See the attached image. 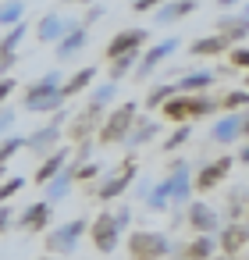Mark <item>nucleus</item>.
Masks as SVG:
<instances>
[{"mask_svg":"<svg viewBox=\"0 0 249 260\" xmlns=\"http://www.w3.org/2000/svg\"><path fill=\"white\" fill-rule=\"evenodd\" d=\"M192 11H196V0H167L164 8L153 11V22L157 25H171V22H178V18L192 15Z\"/></svg>","mask_w":249,"mask_h":260,"instance_id":"nucleus-20","label":"nucleus"},{"mask_svg":"<svg viewBox=\"0 0 249 260\" xmlns=\"http://www.w3.org/2000/svg\"><path fill=\"white\" fill-rule=\"evenodd\" d=\"M153 136H157V121H153V118H139V121H135V128H132V136L125 139L128 153H132V150H139L143 143H150Z\"/></svg>","mask_w":249,"mask_h":260,"instance_id":"nucleus-26","label":"nucleus"},{"mask_svg":"<svg viewBox=\"0 0 249 260\" xmlns=\"http://www.w3.org/2000/svg\"><path fill=\"white\" fill-rule=\"evenodd\" d=\"M72 182H75V164H68L54 182H47V185H43V200H47V203H61V200L68 196Z\"/></svg>","mask_w":249,"mask_h":260,"instance_id":"nucleus-23","label":"nucleus"},{"mask_svg":"<svg viewBox=\"0 0 249 260\" xmlns=\"http://www.w3.org/2000/svg\"><path fill=\"white\" fill-rule=\"evenodd\" d=\"M22 15H25V4H22V0H4V4H0V25H4V29L22 25Z\"/></svg>","mask_w":249,"mask_h":260,"instance_id":"nucleus-29","label":"nucleus"},{"mask_svg":"<svg viewBox=\"0 0 249 260\" xmlns=\"http://www.w3.org/2000/svg\"><path fill=\"white\" fill-rule=\"evenodd\" d=\"M217 36L228 47H242V40L249 36V15H221L217 18Z\"/></svg>","mask_w":249,"mask_h":260,"instance_id":"nucleus-14","label":"nucleus"},{"mask_svg":"<svg viewBox=\"0 0 249 260\" xmlns=\"http://www.w3.org/2000/svg\"><path fill=\"white\" fill-rule=\"evenodd\" d=\"M238 164H249V143H245V146L238 150Z\"/></svg>","mask_w":249,"mask_h":260,"instance_id":"nucleus-47","label":"nucleus"},{"mask_svg":"<svg viewBox=\"0 0 249 260\" xmlns=\"http://www.w3.org/2000/svg\"><path fill=\"white\" fill-rule=\"evenodd\" d=\"M245 89H249V79H245Z\"/></svg>","mask_w":249,"mask_h":260,"instance_id":"nucleus-56","label":"nucleus"},{"mask_svg":"<svg viewBox=\"0 0 249 260\" xmlns=\"http://www.w3.org/2000/svg\"><path fill=\"white\" fill-rule=\"evenodd\" d=\"M93 79H96V68H79V72H75L64 86H61V93L72 100V96H79L82 89H89V86H93Z\"/></svg>","mask_w":249,"mask_h":260,"instance_id":"nucleus-27","label":"nucleus"},{"mask_svg":"<svg viewBox=\"0 0 249 260\" xmlns=\"http://www.w3.org/2000/svg\"><path fill=\"white\" fill-rule=\"evenodd\" d=\"M214 260H231V256H224V253H221V256H214Z\"/></svg>","mask_w":249,"mask_h":260,"instance_id":"nucleus-53","label":"nucleus"},{"mask_svg":"<svg viewBox=\"0 0 249 260\" xmlns=\"http://www.w3.org/2000/svg\"><path fill=\"white\" fill-rule=\"evenodd\" d=\"M221 107H245V111H249V89H231V93L221 100Z\"/></svg>","mask_w":249,"mask_h":260,"instance_id":"nucleus-38","label":"nucleus"},{"mask_svg":"<svg viewBox=\"0 0 249 260\" xmlns=\"http://www.w3.org/2000/svg\"><path fill=\"white\" fill-rule=\"evenodd\" d=\"M86 25L82 22H68V32H64V40L57 43V61H68V57H75L82 47H86Z\"/></svg>","mask_w":249,"mask_h":260,"instance_id":"nucleus-17","label":"nucleus"},{"mask_svg":"<svg viewBox=\"0 0 249 260\" xmlns=\"http://www.w3.org/2000/svg\"><path fill=\"white\" fill-rule=\"evenodd\" d=\"M25 189V178L22 175H15V178H4V182H0V203H8L15 192H22Z\"/></svg>","mask_w":249,"mask_h":260,"instance_id":"nucleus-37","label":"nucleus"},{"mask_svg":"<svg viewBox=\"0 0 249 260\" xmlns=\"http://www.w3.org/2000/svg\"><path fill=\"white\" fill-rule=\"evenodd\" d=\"M242 0H217V8H238Z\"/></svg>","mask_w":249,"mask_h":260,"instance_id":"nucleus-48","label":"nucleus"},{"mask_svg":"<svg viewBox=\"0 0 249 260\" xmlns=\"http://www.w3.org/2000/svg\"><path fill=\"white\" fill-rule=\"evenodd\" d=\"M174 93H178V86H167V82L150 86V93H146V107H160V111H164V104H167Z\"/></svg>","mask_w":249,"mask_h":260,"instance_id":"nucleus-33","label":"nucleus"},{"mask_svg":"<svg viewBox=\"0 0 249 260\" xmlns=\"http://www.w3.org/2000/svg\"><path fill=\"white\" fill-rule=\"evenodd\" d=\"M25 32H29V25L22 22V25H15V29H8V36L0 40V54L4 57H15V50H18V43L25 40Z\"/></svg>","mask_w":249,"mask_h":260,"instance_id":"nucleus-32","label":"nucleus"},{"mask_svg":"<svg viewBox=\"0 0 249 260\" xmlns=\"http://www.w3.org/2000/svg\"><path fill=\"white\" fill-rule=\"evenodd\" d=\"M174 86H178V93L199 96V93H206V89L214 86V72H206V68H203V72H189V75H182Z\"/></svg>","mask_w":249,"mask_h":260,"instance_id":"nucleus-24","label":"nucleus"},{"mask_svg":"<svg viewBox=\"0 0 249 260\" xmlns=\"http://www.w3.org/2000/svg\"><path fill=\"white\" fill-rule=\"evenodd\" d=\"M50 207H54V203L36 200V203H29V207L18 214V221H15V224H18L22 232H43V228L50 224Z\"/></svg>","mask_w":249,"mask_h":260,"instance_id":"nucleus-15","label":"nucleus"},{"mask_svg":"<svg viewBox=\"0 0 249 260\" xmlns=\"http://www.w3.org/2000/svg\"><path fill=\"white\" fill-rule=\"evenodd\" d=\"M143 43H146V29H125L107 43L103 54H107V61H118L125 54H143Z\"/></svg>","mask_w":249,"mask_h":260,"instance_id":"nucleus-10","label":"nucleus"},{"mask_svg":"<svg viewBox=\"0 0 249 260\" xmlns=\"http://www.w3.org/2000/svg\"><path fill=\"white\" fill-rule=\"evenodd\" d=\"M68 157H72V150H68V146H61V150H54L50 157H43V164L36 168V182H40V185L54 182V178L68 168Z\"/></svg>","mask_w":249,"mask_h":260,"instance_id":"nucleus-18","label":"nucleus"},{"mask_svg":"<svg viewBox=\"0 0 249 260\" xmlns=\"http://www.w3.org/2000/svg\"><path fill=\"white\" fill-rule=\"evenodd\" d=\"M0 75H8V61H4V54H0Z\"/></svg>","mask_w":249,"mask_h":260,"instance_id":"nucleus-50","label":"nucleus"},{"mask_svg":"<svg viewBox=\"0 0 249 260\" xmlns=\"http://www.w3.org/2000/svg\"><path fill=\"white\" fill-rule=\"evenodd\" d=\"M61 4H72V0H61ZM79 4H93V0H79Z\"/></svg>","mask_w":249,"mask_h":260,"instance_id":"nucleus-51","label":"nucleus"},{"mask_svg":"<svg viewBox=\"0 0 249 260\" xmlns=\"http://www.w3.org/2000/svg\"><path fill=\"white\" fill-rule=\"evenodd\" d=\"M8 128H15V107H4V111H0V136H4Z\"/></svg>","mask_w":249,"mask_h":260,"instance_id":"nucleus-43","label":"nucleus"},{"mask_svg":"<svg viewBox=\"0 0 249 260\" xmlns=\"http://www.w3.org/2000/svg\"><path fill=\"white\" fill-rule=\"evenodd\" d=\"M100 175V164L96 160H86V164H75V182H89Z\"/></svg>","mask_w":249,"mask_h":260,"instance_id":"nucleus-39","label":"nucleus"},{"mask_svg":"<svg viewBox=\"0 0 249 260\" xmlns=\"http://www.w3.org/2000/svg\"><path fill=\"white\" fill-rule=\"evenodd\" d=\"M189 136H192V128L189 125H178L167 139H164V153H174V150H182L185 143H189Z\"/></svg>","mask_w":249,"mask_h":260,"instance_id":"nucleus-36","label":"nucleus"},{"mask_svg":"<svg viewBox=\"0 0 249 260\" xmlns=\"http://www.w3.org/2000/svg\"><path fill=\"white\" fill-rule=\"evenodd\" d=\"M135 121H139V104H121V107H114L111 114H107V121L100 125V143L103 146H111V143H125L128 136H132V128H135Z\"/></svg>","mask_w":249,"mask_h":260,"instance_id":"nucleus-2","label":"nucleus"},{"mask_svg":"<svg viewBox=\"0 0 249 260\" xmlns=\"http://www.w3.org/2000/svg\"><path fill=\"white\" fill-rule=\"evenodd\" d=\"M214 249H221L217 246V235H196L185 246V253H178L174 260H214Z\"/></svg>","mask_w":249,"mask_h":260,"instance_id":"nucleus-21","label":"nucleus"},{"mask_svg":"<svg viewBox=\"0 0 249 260\" xmlns=\"http://www.w3.org/2000/svg\"><path fill=\"white\" fill-rule=\"evenodd\" d=\"M61 125H64V114L57 111V118H54L50 125L36 128V132L29 136V150H32L36 157H50L54 150H61Z\"/></svg>","mask_w":249,"mask_h":260,"instance_id":"nucleus-9","label":"nucleus"},{"mask_svg":"<svg viewBox=\"0 0 249 260\" xmlns=\"http://www.w3.org/2000/svg\"><path fill=\"white\" fill-rule=\"evenodd\" d=\"M89 235H93V246L100 253H114L118 249V239H121V224L114 217V210H103L93 224H89Z\"/></svg>","mask_w":249,"mask_h":260,"instance_id":"nucleus-6","label":"nucleus"},{"mask_svg":"<svg viewBox=\"0 0 249 260\" xmlns=\"http://www.w3.org/2000/svg\"><path fill=\"white\" fill-rule=\"evenodd\" d=\"M242 136H249V111H242Z\"/></svg>","mask_w":249,"mask_h":260,"instance_id":"nucleus-49","label":"nucleus"},{"mask_svg":"<svg viewBox=\"0 0 249 260\" xmlns=\"http://www.w3.org/2000/svg\"><path fill=\"white\" fill-rule=\"evenodd\" d=\"M167 0H132V8L143 15V11H157V8H164Z\"/></svg>","mask_w":249,"mask_h":260,"instance_id":"nucleus-41","label":"nucleus"},{"mask_svg":"<svg viewBox=\"0 0 249 260\" xmlns=\"http://www.w3.org/2000/svg\"><path fill=\"white\" fill-rule=\"evenodd\" d=\"M114 217H118V224H121V228H128V221H132V207H128V203H121V207L114 210Z\"/></svg>","mask_w":249,"mask_h":260,"instance_id":"nucleus-45","label":"nucleus"},{"mask_svg":"<svg viewBox=\"0 0 249 260\" xmlns=\"http://www.w3.org/2000/svg\"><path fill=\"white\" fill-rule=\"evenodd\" d=\"M139 61H143V54H125V57L111 61V82H121L128 72H135V68H139Z\"/></svg>","mask_w":249,"mask_h":260,"instance_id":"nucleus-30","label":"nucleus"},{"mask_svg":"<svg viewBox=\"0 0 249 260\" xmlns=\"http://www.w3.org/2000/svg\"><path fill=\"white\" fill-rule=\"evenodd\" d=\"M107 118H103V107H96V104H89V107H82L75 118H72V139L75 143H89V139H96L100 136V125H103Z\"/></svg>","mask_w":249,"mask_h":260,"instance_id":"nucleus-7","label":"nucleus"},{"mask_svg":"<svg viewBox=\"0 0 249 260\" xmlns=\"http://www.w3.org/2000/svg\"><path fill=\"white\" fill-rule=\"evenodd\" d=\"M61 72H47L40 82H32L29 89H25V111H32V114H50V111H61L64 107V93H61Z\"/></svg>","mask_w":249,"mask_h":260,"instance_id":"nucleus-1","label":"nucleus"},{"mask_svg":"<svg viewBox=\"0 0 249 260\" xmlns=\"http://www.w3.org/2000/svg\"><path fill=\"white\" fill-rule=\"evenodd\" d=\"M192 107H196V96H189V93H174V96L164 104V118H171V121H185V125H189Z\"/></svg>","mask_w":249,"mask_h":260,"instance_id":"nucleus-25","label":"nucleus"},{"mask_svg":"<svg viewBox=\"0 0 249 260\" xmlns=\"http://www.w3.org/2000/svg\"><path fill=\"white\" fill-rule=\"evenodd\" d=\"M15 221H18V217H15V210H11L8 203H0V235H4V232H8Z\"/></svg>","mask_w":249,"mask_h":260,"instance_id":"nucleus-40","label":"nucleus"},{"mask_svg":"<svg viewBox=\"0 0 249 260\" xmlns=\"http://www.w3.org/2000/svg\"><path fill=\"white\" fill-rule=\"evenodd\" d=\"M0 182H4V164H0Z\"/></svg>","mask_w":249,"mask_h":260,"instance_id":"nucleus-54","label":"nucleus"},{"mask_svg":"<svg viewBox=\"0 0 249 260\" xmlns=\"http://www.w3.org/2000/svg\"><path fill=\"white\" fill-rule=\"evenodd\" d=\"M118 96V82H103V86H93V93H89V104H96V107H107L111 100Z\"/></svg>","mask_w":249,"mask_h":260,"instance_id":"nucleus-35","label":"nucleus"},{"mask_svg":"<svg viewBox=\"0 0 249 260\" xmlns=\"http://www.w3.org/2000/svg\"><path fill=\"white\" fill-rule=\"evenodd\" d=\"M235 164H238V160H231V157H217V160L203 164V168H199V175H196V189H199V192L217 189V185L231 175V168H235Z\"/></svg>","mask_w":249,"mask_h":260,"instance_id":"nucleus-11","label":"nucleus"},{"mask_svg":"<svg viewBox=\"0 0 249 260\" xmlns=\"http://www.w3.org/2000/svg\"><path fill=\"white\" fill-rule=\"evenodd\" d=\"M40 260H54V256H40Z\"/></svg>","mask_w":249,"mask_h":260,"instance_id":"nucleus-55","label":"nucleus"},{"mask_svg":"<svg viewBox=\"0 0 249 260\" xmlns=\"http://www.w3.org/2000/svg\"><path fill=\"white\" fill-rule=\"evenodd\" d=\"M0 4H4V0H0Z\"/></svg>","mask_w":249,"mask_h":260,"instance_id":"nucleus-57","label":"nucleus"},{"mask_svg":"<svg viewBox=\"0 0 249 260\" xmlns=\"http://www.w3.org/2000/svg\"><path fill=\"white\" fill-rule=\"evenodd\" d=\"M242 15H249V0H245V8H242Z\"/></svg>","mask_w":249,"mask_h":260,"instance_id":"nucleus-52","label":"nucleus"},{"mask_svg":"<svg viewBox=\"0 0 249 260\" xmlns=\"http://www.w3.org/2000/svg\"><path fill=\"white\" fill-rule=\"evenodd\" d=\"M96 18H103V4H93L89 15H86V22H96ZM86 22H82V25H86Z\"/></svg>","mask_w":249,"mask_h":260,"instance_id":"nucleus-46","label":"nucleus"},{"mask_svg":"<svg viewBox=\"0 0 249 260\" xmlns=\"http://www.w3.org/2000/svg\"><path fill=\"white\" fill-rule=\"evenodd\" d=\"M139 178V168L132 164V160H125L118 171H111V175H100V185H96V196L100 200H118L121 192H128V185Z\"/></svg>","mask_w":249,"mask_h":260,"instance_id":"nucleus-5","label":"nucleus"},{"mask_svg":"<svg viewBox=\"0 0 249 260\" xmlns=\"http://www.w3.org/2000/svg\"><path fill=\"white\" fill-rule=\"evenodd\" d=\"M231 64H235V68H249V47L231 50Z\"/></svg>","mask_w":249,"mask_h":260,"instance_id":"nucleus-42","label":"nucleus"},{"mask_svg":"<svg viewBox=\"0 0 249 260\" xmlns=\"http://www.w3.org/2000/svg\"><path fill=\"white\" fill-rule=\"evenodd\" d=\"M128 256L132 260H160V256H171V239L164 232H132L128 235Z\"/></svg>","mask_w":249,"mask_h":260,"instance_id":"nucleus-3","label":"nucleus"},{"mask_svg":"<svg viewBox=\"0 0 249 260\" xmlns=\"http://www.w3.org/2000/svg\"><path fill=\"white\" fill-rule=\"evenodd\" d=\"M238 136H242V114H224V118H217L214 128H210V139L221 143V146L235 143Z\"/></svg>","mask_w":249,"mask_h":260,"instance_id":"nucleus-19","label":"nucleus"},{"mask_svg":"<svg viewBox=\"0 0 249 260\" xmlns=\"http://www.w3.org/2000/svg\"><path fill=\"white\" fill-rule=\"evenodd\" d=\"M18 150H29V136H8V139H0V164H8Z\"/></svg>","mask_w":249,"mask_h":260,"instance_id":"nucleus-34","label":"nucleus"},{"mask_svg":"<svg viewBox=\"0 0 249 260\" xmlns=\"http://www.w3.org/2000/svg\"><path fill=\"white\" fill-rule=\"evenodd\" d=\"M64 32H68V22H64L61 15H43V18H40V25H36L40 43H61V40H64Z\"/></svg>","mask_w":249,"mask_h":260,"instance_id":"nucleus-22","label":"nucleus"},{"mask_svg":"<svg viewBox=\"0 0 249 260\" xmlns=\"http://www.w3.org/2000/svg\"><path fill=\"white\" fill-rule=\"evenodd\" d=\"M167 185H171V203H174V207H185V200L192 196V171H189L185 160H171Z\"/></svg>","mask_w":249,"mask_h":260,"instance_id":"nucleus-12","label":"nucleus"},{"mask_svg":"<svg viewBox=\"0 0 249 260\" xmlns=\"http://www.w3.org/2000/svg\"><path fill=\"white\" fill-rule=\"evenodd\" d=\"M221 50H228V43H224L221 36H199V40H192V47H189V54H196V57H217Z\"/></svg>","mask_w":249,"mask_h":260,"instance_id":"nucleus-28","label":"nucleus"},{"mask_svg":"<svg viewBox=\"0 0 249 260\" xmlns=\"http://www.w3.org/2000/svg\"><path fill=\"white\" fill-rule=\"evenodd\" d=\"M174 50H178V40H174V36L160 40L153 50H146V54H143V61H139V68H135V75H139V79H150V75L157 72V64H164Z\"/></svg>","mask_w":249,"mask_h":260,"instance_id":"nucleus-13","label":"nucleus"},{"mask_svg":"<svg viewBox=\"0 0 249 260\" xmlns=\"http://www.w3.org/2000/svg\"><path fill=\"white\" fill-rule=\"evenodd\" d=\"M185 224H192L199 235H217L224 224H221V217H217V210L206 203V200H192L189 207H185Z\"/></svg>","mask_w":249,"mask_h":260,"instance_id":"nucleus-8","label":"nucleus"},{"mask_svg":"<svg viewBox=\"0 0 249 260\" xmlns=\"http://www.w3.org/2000/svg\"><path fill=\"white\" fill-rule=\"evenodd\" d=\"M15 93V79H0V111H4V100Z\"/></svg>","mask_w":249,"mask_h":260,"instance_id":"nucleus-44","label":"nucleus"},{"mask_svg":"<svg viewBox=\"0 0 249 260\" xmlns=\"http://www.w3.org/2000/svg\"><path fill=\"white\" fill-rule=\"evenodd\" d=\"M146 207H150V210H167V207H171V185H167V178H164V182H157V185L150 189Z\"/></svg>","mask_w":249,"mask_h":260,"instance_id":"nucleus-31","label":"nucleus"},{"mask_svg":"<svg viewBox=\"0 0 249 260\" xmlns=\"http://www.w3.org/2000/svg\"><path fill=\"white\" fill-rule=\"evenodd\" d=\"M89 224H93V221H86V217H75V221H64V224L50 228V232H47V249H50L54 256H61V253H72V249L79 246V239L89 232Z\"/></svg>","mask_w":249,"mask_h":260,"instance_id":"nucleus-4","label":"nucleus"},{"mask_svg":"<svg viewBox=\"0 0 249 260\" xmlns=\"http://www.w3.org/2000/svg\"><path fill=\"white\" fill-rule=\"evenodd\" d=\"M245 239H249V224H242V221H231V224H224V228L217 232V246H221V253H224V256L242 253Z\"/></svg>","mask_w":249,"mask_h":260,"instance_id":"nucleus-16","label":"nucleus"}]
</instances>
